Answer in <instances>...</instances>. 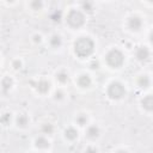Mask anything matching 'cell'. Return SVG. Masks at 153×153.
Segmentation results:
<instances>
[{"mask_svg":"<svg viewBox=\"0 0 153 153\" xmlns=\"http://www.w3.org/2000/svg\"><path fill=\"white\" fill-rule=\"evenodd\" d=\"M94 43L90 37H79L74 43V53L79 57H87L93 53Z\"/></svg>","mask_w":153,"mask_h":153,"instance_id":"obj_1","label":"cell"},{"mask_svg":"<svg viewBox=\"0 0 153 153\" xmlns=\"http://www.w3.org/2000/svg\"><path fill=\"white\" fill-rule=\"evenodd\" d=\"M105 59H106V63L112 68H120L124 62V56H123L122 51L118 49L110 50L106 54Z\"/></svg>","mask_w":153,"mask_h":153,"instance_id":"obj_2","label":"cell"},{"mask_svg":"<svg viewBox=\"0 0 153 153\" xmlns=\"http://www.w3.org/2000/svg\"><path fill=\"white\" fill-rule=\"evenodd\" d=\"M67 23L69 24V26L72 27H80L84 25L85 23V16L82 12L78 11V10H72L68 16H67Z\"/></svg>","mask_w":153,"mask_h":153,"instance_id":"obj_3","label":"cell"},{"mask_svg":"<svg viewBox=\"0 0 153 153\" xmlns=\"http://www.w3.org/2000/svg\"><path fill=\"white\" fill-rule=\"evenodd\" d=\"M124 94H126V88H124V86L121 82L115 81V82H111L109 85V87H108V96L111 99H120Z\"/></svg>","mask_w":153,"mask_h":153,"instance_id":"obj_4","label":"cell"},{"mask_svg":"<svg viewBox=\"0 0 153 153\" xmlns=\"http://www.w3.org/2000/svg\"><path fill=\"white\" fill-rule=\"evenodd\" d=\"M32 84L35 85V88H36L38 92H41V93L48 92V91H49V87H50V84H49L47 80H44V79H42V80L37 81V82H32Z\"/></svg>","mask_w":153,"mask_h":153,"instance_id":"obj_5","label":"cell"},{"mask_svg":"<svg viewBox=\"0 0 153 153\" xmlns=\"http://www.w3.org/2000/svg\"><path fill=\"white\" fill-rule=\"evenodd\" d=\"M141 25H142V22L139 17H131L128 22V26L131 31H139L141 29Z\"/></svg>","mask_w":153,"mask_h":153,"instance_id":"obj_6","label":"cell"},{"mask_svg":"<svg viewBox=\"0 0 153 153\" xmlns=\"http://www.w3.org/2000/svg\"><path fill=\"white\" fill-rule=\"evenodd\" d=\"M149 57V50H148V48H146V47H140L137 50H136V59L139 60V61H146L147 59Z\"/></svg>","mask_w":153,"mask_h":153,"instance_id":"obj_7","label":"cell"},{"mask_svg":"<svg viewBox=\"0 0 153 153\" xmlns=\"http://www.w3.org/2000/svg\"><path fill=\"white\" fill-rule=\"evenodd\" d=\"M91 78H90V75H87V74H81L79 78H78V85L80 86V87H88L90 85H91Z\"/></svg>","mask_w":153,"mask_h":153,"instance_id":"obj_8","label":"cell"},{"mask_svg":"<svg viewBox=\"0 0 153 153\" xmlns=\"http://www.w3.org/2000/svg\"><path fill=\"white\" fill-rule=\"evenodd\" d=\"M141 104H142V106H143L147 111H151V110L153 109V97H152L151 94L143 97V99L141 100Z\"/></svg>","mask_w":153,"mask_h":153,"instance_id":"obj_9","label":"cell"},{"mask_svg":"<svg viewBox=\"0 0 153 153\" xmlns=\"http://www.w3.org/2000/svg\"><path fill=\"white\" fill-rule=\"evenodd\" d=\"M86 135H87V137H90V139H96V137H98V135H99V129H98V127H96V126H90L88 128H87V131H86Z\"/></svg>","mask_w":153,"mask_h":153,"instance_id":"obj_10","label":"cell"},{"mask_svg":"<svg viewBox=\"0 0 153 153\" xmlns=\"http://www.w3.org/2000/svg\"><path fill=\"white\" fill-rule=\"evenodd\" d=\"M65 136L68 139V140H75L76 137H78V131H76V129H74V128H67L66 129V131H65Z\"/></svg>","mask_w":153,"mask_h":153,"instance_id":"obj_11","label":"cell"},{"mask_svg":"<svg viewBox=\"0 0 153 153\" xmlns=\"http://www.w3.org/2000/svg\"><path fill=\"white\" fill-rule=\"evenodd\" d=\"M36 147H38V148H42V149H44V148H48V147H49V141H48L45 137L41 136V137H38V139L36 140Z\"/></svg>","mask_w":153,"mask_h":153,"instance_id":"obj_12","label":"cell"},{"mask_svg":"<svg viewBox=\"0 0 153 153\" xmlns=\"http://www.w3.org/2000/svg\"><path fill=\"white\" fill-rule=\"evenodd\" d=\"M12 85H13V81H12V79H11L10 76H5V78L1 80V86H2L4 91H8V90L12 87Z\"/></svg>","mask_w":153,"mask_h":153,"instance_id":"obj_13","label":"cell"},{"mask_svg":"<svg viewBox=\"0 0 153 153\" xmlns=\"http://www.w3.org/2000/svg\"><path fill=\"white\" fill-rule=\"evenodd\" d=\"M27 123H29V118H27L26 115H19L17 117V124H18V127L24 128V127H26Z\"/></svg>","mask_w":153,"mask_h":153,"instance_id":"obj_14","label":"cell"},{"mask_svg":"<svg viewBox=\"0 0 153 153\" xmlns=\"http://www.w3.org/2000/svg\"><path fill=\"white\" fill-rule=\"evenodd\" d=\"M61 43H62V41H61V37L59 35L51 36V38H50V45L53 48H59L61 45Z\"/></svg>","mask_w":153,"mask_h":153,"instance_id":"obj_15","label":"cell"},{"mask_svg":"<svg viewBox=\"0 0 153 153\" xmlns=\"http://www.w3.org/2000/svg\"><path fill=\"white\" fill-rule=\"evenodd\" d=\"M137 84H139L140 87L146 88V87L149 86V78H148L147 75H141V76L139 78V80H137Z\"/></svg>","mask_w":153,"mask_h":153,"instance_id":"obj_16","label":"cell"},{"mask_svg":"<svg viewBox=\"0 0 153 153\" xmlns=\"http://www.w3.org/2000/svg\"><path fill=\"white\" fill-rule=\"evenodd\" d=\"M30 6L33 11H41L43 8V1L42 0H31Z\"/></svg>","mask_w":153,"mask_h":153,"instance_id":"obj_17","label":"cell"},{"mask_svg":"<svg viewBox=\"0 0 153 153\" xmlns=\"http://www.w3.org/2000/svg\"><path fill=\"white\" fill-rule=\"evenodd\" d=\"M56 79L60 81V82H67V80H68V74L66 73V72H59L57 74H56Z\"/></svg>","mask_w":153,"mask_h":153,"instance_id":"obj_18","label":"cell"},{"mask_svg":"<svg viewBox=\"0 0 153 153\" xmlns=\"http://www.w3.org/2000/svg\"><path fill=\"white\" fill-rule=\"evenodd\" d=\"M42 131H43L44 134H53V131H54L53 124H50V123H44V124L42 126Z\"/></svg>","mask_w":153,"mask_h":153,"instance_id":"obj_19","label":"cell"},{"mask_svg":"<svg viewBox=\"0 0 153 153\" xmlns=\"http://www.w3.org/2000/svg\"><path fill=\"white\" fill-rule=\"evenodd\" d=\"M86 122H87V117H86V115L80 114V115L76 117V123H78L79 126H85Z\"/></svg>","mask_w":153,"mask_h":153,"instance_id":"obj_20","label":"cell"},{"mask_svg":"<svg viewBox=\"0 0 153 153\" xmlns=\"http://www.w3.org/2000/svg\"><path fill=\"white\" fill-rule=\"evenodd\" d=\"M10 121H11V114H4L1 117H0V122L2 123V124H8L10 123Z\"/></svg>","mask_w":153,"mask_h":153,"instance_id":"obj_21","label":"cell"},{"mask_svg":"<svg viewBox=\"0 0 153 153\" xmlns=\"http://www.w3.org/2000/svg\"><path fill=\"white\" fill-rule=\"evenodd\" d=\"M84 8L86 11H92V4L90 2V0H84V4H82Z\"/></svg>","mask_w":153,"mask_h":153,"instance_id":"obj_22","label":"cell"},{"mask_svg":"<svg viewBox=\"0 0 153 153\" xmlns=\"http://www.w3.org/2000/svg\"><path fill=\"white\" fill-rule=\"evenodd\" d=\"M13 67H14V69H19V68L22 67V63H20V61H18V60L13 61Z\"/></svg>","mask_w":153,"mask_h":153,"instance_id":"obj_23","label":"cell"},{"mask_svg":"<svg viewBox=\"0 0 153 153\" xmlns=\"http://www.w3.org/2000/svg\"><path fill=\"white\" fill-rule=\"evenodd\" d=\"M63 97V93L61 92V91H56V93H55V99H61Z\"/></svg>","mask_w":153,"mask_h":153,"instance_id":"obj_24","label":"cell"},{"mask_svg":"<svg viewBox=\"0 0 153 153\" xmlns=\"http://www.w3.org/2000/svg\"><path fill=\"white\" fill-rule=\"evenodd\" d=\"M33 38H35V42H41V36L39 35H35Z\"/></svg>","mask_w":153,"mask_h":153,"instance_id":"obj_25","label":"cell"},{"mask_svg":"<svg viewBox=\"0 0 153 153\" xmlns=\"http://www.w3.org/2000/svg\"><path fill=\"white\" fill-rule=\"evenodd\" d=\"M6 1H8V2H13L14 0H6Z\"/></svg>","mask_w":153,"mask_h":153,"instance_id":"obj_26","label":"cell"},{"mask_svg":"<svg viewBox=\"0 0 153 153\" xmlns=\"http://www.w3.org/2000/svg\"><path fill=\"white\" fill-rule=\"evenodd\" d=\"M148 1H149V2H152V0H148Z\"/></svg>","mask_w":153,"mask_h":153,"instance_id":"obj_27","label":"cell"}]
</instances>
